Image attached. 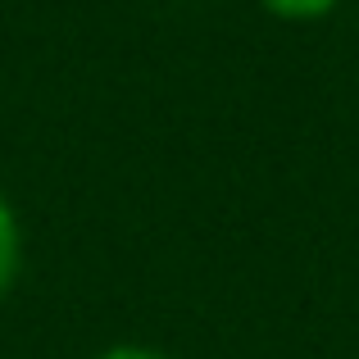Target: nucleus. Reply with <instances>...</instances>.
<instances>
[{"label":"nucleus","instance_id":"1","mask_svg":"<svg viewBox=\"0 0 359 359\" xmlns=\"http://www.w3.org/2000/svg\"><path fill=\"white\" fill-rule=\"evenodd\" d=\"M14 273H18V223H14V210H9L5 191H0V296L14 282Z\"/></svg>","mask_w":359,"mask_h":359},{"label":"nucleus","instance_id":"2","mask_svg":"<svg viewBox=\"0 0 359 359\" xmlns=\"http://www.w3.org/2000/svg\"><path fill=\"white\" fill-rule=\"evenodd\" d=\"M264 5L278 18H323V14H332L341 0H264Z\"/></svg>","mask_w":359,"mask_h":359},{"label":"nucleus","instance_id":"3","mask_svg":"<svg viewBox=\"0 0 359 359\" xmlns=\"http://www.w3.org/2000/svg\"><path fill=\"white\" fill-rule=\"evenodd\" d=\"M100 359H168V355L146 351V346H114V351H105Z\"/></svg>","mask_w":359,"mask_h":359}]
</instances>
